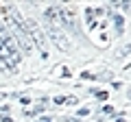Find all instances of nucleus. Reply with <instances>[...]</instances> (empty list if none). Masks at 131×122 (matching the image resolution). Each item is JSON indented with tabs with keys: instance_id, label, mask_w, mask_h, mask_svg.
Returning a JSON list of instances; mask_svg holds the SVG:
<instances>
[{
	"instance_id": "f03ea898",
	"label": "nucleus",
	"mask_w": 131,
	"mask_h": 122,
	"mask_svg": "<svg viewBox=\"0 0 131 122\" xmlns=\"http://www.w3.org/2000/svg\"><path fill=\"white\" fill-rule=\"evenodd\" d=\"M44 26H46V33H48V37L52 39V44H55L59 50H63V52H68L70 50V42H68V37H66L63 33H61L59 28L55 26L52 22H48V20H44Z\"/></svg>"
},
{
	"instance_id": "f257e3e1",
	"label": "nucleus",
	"mask_w": 131,
	"mask_h": 122,
	"mask_svg": "<svg viewBox=\"0 0 131 122\" xmlns=\"http://www.w3.org/2000/svg\"><path fill=\"white\" fill-rule=\"evenodd\" d=\"M24 28H28L31 44H35V46L39 48V52H42V57L46 59V57H48V44H46V37H44V33H42V28H39V24L35 22V20H26Z\"/></svg>"
}]
</instances>
